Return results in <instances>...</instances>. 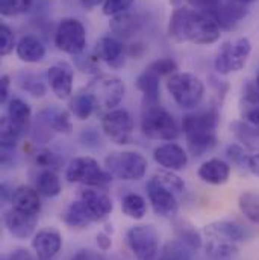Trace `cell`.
Here are the masks:
<instances>
[{
	"label": "cell",
	"instance_id": "obj_17",
	"mask_svg": "<svg viewBox=\"0 0 259 260\" xmlns=\"http://www.w3.org/2000/svg\"><path fill=\"white\" fill-rule=\"evenodd\" d=\"M32 248L35 251V257L40 260H52L63 248V236L52 227L41 229L34 235Z\"/></svg>",
	"mask_w": 259,
	"mask_h": 260
},
{
	"label": "cell",
	"instance_id": "obj_44",
	"mask_svg": "<svg viewBox=\"0 0 259 260\" xmlns=\"http://www.w3.org/2000/svg\"><path fill=\"white\" fill-rule=\"evenodd\" d=\"M74 59H76V67L79 68V70H82L83 73H97V70H99V58L93 53V55H83V53H80V55H76L74 56Z\"/></svg>",
	"mask_w": 259,
	"mask_h": 260
},
{
	"label": "cell",
	"instance_id": "obj_24",
	"mask_svg": "<svg viewBox=\"0 0 259 260\" xmlns=\"http://www.w3.org/2000/svg\"><path fill=\"white\" fill-rule=\"evenodd\" d=\"M11 204L15 210L27 215H40L41 210V200L38 191L26 185H20L14 189Z\"/></svg>",
	"mask_w": 259,
	"mask_h": 260
},
{
	"label": "cell",
	"instance_id": "obj_35",
	"mask_svg": "<svg viewBox=\"0 0 259 260\" xmlns=\"http://www.w3.org/2000/svg\"><path fill=\"white\" fill-rule=\"evenodd\" d=\"M34 164L41 170L58 171V170H61L64 159L53 150L41 147V148H37V151L34 153Z\"/></svg>",
	"mask_w": 259,
	"mask_h": 260
},
{
	"label": "cell",
	"instance_id": "obj_26",
	"mask_svg": "<svg viewBox=\"0 0 259 260\" xmlns=\"http://www.w3.org/2000/svg\"><path fill=\"white\" fill-rule=\"evenodd\" d=\"M17 58L26 64H38L46 58L44 44L34 35H24L18 40L15 47Z\"/></svg>",
	"mask_w": 259,
	"mask_h": 260
},
{
	"label": "cell",
	"instance_id": "obj_48",
	"mask_svg": "<svg viewBox=\"0 0 259 260\" xmlns=\"http://www.w3.org/2000/svg\"><path fill=\"white\" fill-rule=\"evenodd\" d=\"M9 88H11V79L8 74H3L0 79V102L6 103L9 97Z\"/></svg>",
	"mask_w": 259,
	"mask_h": 260
},
{
	"label": "cell",
	"instance_id": "obj_14",
	"mask_svg": "<svg viewBox=\"0 0 259 260\" xmlns=\"http://www.w3.org/2000/svg\"><path fill=\"white\" fill-rule=\"evenodd\" d=\"M153 159L159 167L168 171H181L187 168L190 162L187 150L176 142H167L156 147L153 151Z\"/></svg>",
	"mask_w": 259,
	"mask_h": 260
},
{
	"label": "cell",
	"instance_id": "obj_11",
	"mask_svg": "<svg viewBox=\"0 0 259 260\" xmlns=\"http://www.w3.org/2000/svg\"><path fill=\"white\" fill-rule=\"evenodd\" d=\"M126 241L132 254L138 260H153L159 251V233L150 224H138L130 227Z\"/></svg>",
	"mask_w": 259,
	"mask_h": 260
},
{
	"label": "cell",
	"instance_id": "obj_3",
	"mask_svg": "<svg viewBox=\"0 0 259 260\" xmlns=\"http://www.w3.org/2000/svg\"><path fill=\"white\" fill-rule=\"evenodd\" d=\"M205 250L215 260H231L240 253L246 230L235 221H214L203 227Z\"/></svg>",
	"mask_w": 259,
	"mask_h": 260
},
{
	"label": "cell",
	"instance_id": "obj_5",
	"mask_svg": "<svg viewBox=\"0 0 259 260\" xmlns=\"http://www.w3.org/2000/svg\"><path fill=\"white\" fill-rule=\"evenodd\" d=\"M68 183H79L85 186L103 188L112 182V174L102 168L100 164L91 156H77L70 160L65 170Z\"/></svg>",
	"mask_w": 259,
	"mask_h": 260
},
{
	"label": "cell",
	"instance_id": "obj_33",
	"mask_svg": "<svg viewBox=\"0 0 259 260\" xmlns=\"http://www.w3.org/2000/svg\"><path fill=\"white\" fill-rule=\"evenodd\" d=\"M122 210L130 219H142L147 213V203L139 194L130 192L126 194L122 200Z\"/></svg>",
	"mask_w": 259,
	"mask_h": 260
},
{
	"label": "cell",
	"instance_id": "obj_22",
	"mask_svg": "<svg viewBox=\"0 0 259 260\" xmlns=\"http://www.w3.org/2000/svg\"><path fill=\"white\" fill-rule=\"evenodd\" d=\"M159 77L153 70L146 67V70L136 77L135 85L142 94V106H153L159 105V97H161V85H159Z\"/></svg>",
	"mask_w": 259,
	"mask_h": 260
},
{
	"label": "cell",
	"instance_id": "obj_42",
	"mask_svg": "<svg viewBox=\"0 0 259 260\" xmlns=\"http://www.w3.org/2000/svg\"><path fill=\"white\" fill-rule=\"evenodd\" d=\"M135 0H105L103 2V14L108 17L119 15L122 12L129 11Z\"/></svg>",
	"mask_w": 259,
	"mask_h": 260
},
{
	"label": "cell",
	"instance_id": "obj_7",
	"mask_svg": "<svg viewBox=\"0 0 259 260\" xmlns=\"http://www.w3.org/2000/svg\"><path fill=\"white\" fill-rule=\"evenodd\" d=\"M141 132L149 139L175 141L179 136V126L175 117L161 105L144 106L141 117Z\"/></svg>",
	"mask_w": 259,
	"mask_h": 260
},
{
	"label": "cell",
	"instance_id": "obj_39",
	"mask_svg": "<svg viewBox=\"0 0 259 260\" xmlns=\"http://www.w3.org/2000/svg\"><path fill=\"white\" fill-rule=\"evenodd\" d=\"M158 182H161L164 186H167L168 189H171L175 194H182L185 191V183L184 180L175 174V171H168V170H162V171H158L155 176H153Z\"/></svg>",
	"mask_w": 259,
	"mask_h": 260
},
{
	"label": "cell",
	"instance_id": "obj_53",
	"mask_svg": "<svg viewBox=\"0 0 259 260\" xmlns=\"http://www.w3.org/2000/svg\"><path fill=\"white\" fill-rule=\"evenodd\" d=\"M237 2H240V3H243V5H252V3H255V2H258V0H237Z\"/></svg>",
	"mask_w": 259,
	"mask_h": 260
},
{
	"label": "cell",
	"instance_id": "obj_41",
	"mask_svg": "<svg viewBox=\"0 0 259 260\" xmlns=\"http://www.w3.org/2000/svg\"><path fill=\"white\" fill-rule=\"evenodd\" d=\"M17 38L14 30L8 26V24H2L0 26V55L2 56H8L9 53H12L17 47Z\"/></svg>",
	"mask_w": 259,
	"mask_h": 260
},
{
	"label": "cell",
	"instance_id": "obj_2",
	"mask_svg": "<svg viewBox=\"0 0 259 260\" xmlns=\"http://www.w3.org/2000/svg\"><path fill=\"white\" fill-rule=\"evenodd\" d=\"M218 123H220V112L215 108H211L203 112L188 114L184 117L182 130L191 154L200 157L211 153L217 147Z\"/></svg>",
	"mask_w": 259,
	"mask_h": 260
},
{
	"label": "cell",
	"instance_id": "obj_25",
	"mask_svg": "<svg viewBox=\"0 0 259 260\" xmlns=\"http://www.w3.org/2000/svg\"><path fill=\"white\" fill-rule=\"evenodd\" d=\"M247 12H249L247 5H243L237 0H227L221 3V6L218 8V11L214 14L212 18L218 23L220 27L232 29L247 15Z\"/></svg>",
	"mask_w": 259,
	"mask_h": 260
},
{
	"label": "cell",
	"instance_id": "obj_19",
	"mask_svg": "<svg viewBox=\"0 0 259 260\" xmlns=\"http://www.w3.org/2000/svg\"><path fill=\"white\" fill-rule=\"evenodd\" d=\"M197 176L202 182L208 183V185H214V186H220L224 185L229 177H231V165L218 157H212L205 160L198 170H197Z\"/></svg>",
	"mask_w": 259,
	"mask_h": 260
},
{
	"label": "cell",
	"instance_id": "obj_34",
	"mask_svg": "<svg viewBox=\"0 0 259 260\" xmlns=\"http://www.w3.org/2000/svg\"><path fill=\"white\" fill-rule=\"evenodd\" d=\"M238 207L241 213L252 222L259 225V192L246 191L238 198Z\"/></svg>",
	"mask_w": 259,
	"mask_h": 260
},
{
	"label": "cell",
	"instance_id": "obj_30",
	"mask_svg": "<svg viewBox=\"0 0 259 260\" xmlns=\"http://www.w3.org/2000/svg\"><path fill=\"white\" fill-rule=\"evenodd\" d=\"M68 111L79 121H85L97 111V106H96L94 100L83 91V92H79L70 99Z\"/></svg>",
	"mask_w": 259,
	"mask_h": 260
},
{
	"label": "cell",
	"instance_id": "obj_40",
	"mask_svg": "<svg viewBox=\"0 0 259 260\" xmlns=\"http://www.w3.org/2000/svg\"><path fill=\"white\" fill-rule=\"evenodd\" d=\"M226 156H227V159L234 165H237L240 168H247L250 154H249V151H247V148L244 145H241V144H231L226 148Z\"/></svg>",
	"mask_w": 259,
	"mask_h": 260
},
{
	"label": "cell",
	"instance_id": "obj_18",
	"mask_svg": "<svg viewBox=\"0 0 259 260\" xmlns=\"http://www.w3.org/2000/svg\"><path fill=\"white\" fill-rule=\"evenodd\" d=\"M3 224L14 238L27 239L35 232V227L38 224V215H27L11 207L3 215Z\"/></svg>",
	"mask_w": 259,
	"mask_h": 260
},
{
	"label": "cell",
	"instance_id": "obj_27",
	"mask_svg": "<svg viewBox=\"0 0 259 260\" xmlns=\"http://www.w3.org/2000/svg\"><path fill=\"white\" fill-rule=\"evenodd\" d=\"M64 222L71 229H87L96 221L90 215L85 204L80 200H77L67 207V210L64 212Z\"/></svg>",
	"mask_w": 259,
	"mask_h": 260
},
{
	"label": "cell",
	"instance_id": "obj_15",
	"mask_svg": "<svg viewBox=\"0 0 259 260\" xmlns=\"http://www.w3.org/2000/svg\"><path fill=\"white\" fill-rule=\"evenodd\" d=\"M79 200L85 204L94 221H102L108 218L114 209L112 198L106 191H102L100 188H94V186L85 188L79 195Z\"/></svg>",
	"mask_w": 259,
	"mask_h": 260
},
{
	"label": "cell",
	"instance_id": "obj_1",
	"mask_svg": "<svg viewBox=\"0 0 259 260\" xmlns=\"http://www.w3.org/2000/svg\"><path fill=\"white\" fill-rule=\"evenodd\" d=\"M167 32L176 43H191L195 46H211L221 37V27L212 17L187 6L173 11Z\"/></svg>",
	"mask_w": 259,
	"mask_h": 260
},
{
	"label": "cell",
	"instance_id": "obj_21",
	"mask_svg": "<svg viewBox=\"0 0 259 260\" xmlns=\"http://www.w3.org/2000/svg\"><path fill=\"white\" fill-rule=\"evenodd\" d=\"M238 111L243 121L259 127V89L255 82L247 83L238 100Z\"/></svg>",
	"mask_w": 259,
	"mask_h": 260
},
{
	"label": "cell",
	"instance_id": "obj_46",
	"mask_svg": "<svg viewBox=\"0 0 259 260\" xmlns=\"http://www.w3.org/2000/svg\"><path fill=\"white\" fill-rule=\"evenodd\" d=\"M23 89H26L34 97H43L46 94V86L40 80H37L31 76H26V80L23 83Z\"/></svg>",
	"mask_w": 259,
	"mask_h": 260
},
{
	"label": "cell",
	"instance_id": "obj_32",
	"mask_svg": "<svg viewBox=\"0 0 259 260\" xmlns=\"http://www.w3.org/2000/svg\"><path fill=\"white\" fill-rule=\"evenodd\" d=\"M8 117L17 123L20 127L26 130L31 124V120H32V109L31 106L21 100V99H11L8 102Z\"/></svg>",
	"mask_w": 259,
	"mask_h": 260
},
{
	"label": "cell",
	"instance_id": "obj_29",
	"mask_svg": "<svg viewBox=\"0 0 259 260\" xmlns=\"http://www.w3.org/2000/svg\"><path fill=\"white\" fill-rule=\"evenodd\" d=\"M35 189L38 191V194L47 197V198H53V197H58L61 194L63 186H61V180H60L56 171L41 170L35 180Z\"/></svg>",
	"mask_w": 259,
	"mask_h": 260
},
{
	"label": "cell",
	"instance_id": "obj_23",
	"mask_svg": "<svg viewBox=\"0 0 259 260\" xmlns=\"http://www.w3.org/2000/svg\"><path fill=\"white\" fill-rule=\"evenodd\" d=\"M142 17L139 14H133V12H122L119 15H114L111 17V21H109V29L111 32L119 37V38H123V40H128L135 37L139 29L142 27Z\"/></svg>",
	"mask_w": 259,
	"mask_h": 260
},
{
	"label": "cell",
	"instance_id": "obj_9",
	"mask_svg": "<svg viewBox=\"0 0 259 260\" xmlns=\"http://www.w3.org/2000/svg\"><path fill=\"white\" fill-rule=\"evenodd\" d=\"M250 55H252V43L249 38L240 37L235 40H229L223 43L214 59L215 71L221 76L238 73L247 65Z\"/></svg>",
	"mask_w": 259,
	"mask_h": 260
},
{
	"label": "cell",
	"instance_id": "obj_38",
	"mask_svg": "<svg viewBox=\"0 0 259 260\" xmlns=\"http://www.w3.org/2000/svg\"><path fill=\"white\" fill-rule=\"evenodd\" d=\"M34 0H0V14L3 17H15L31 11Z\"/></svg>",
	"mask_w": 259,
	"mask_h": 260
},
{
	"label": "cell",
	"instance_id": "obj_51",
	"mask_svg": "<svg viewBox=\"0 0 259 260\" xmlns=\"http://www.w3.org/2000/svg\"><path fill=\"white\" fill-rule=\"evenodd\" d=\"M103 2L105 0H80V3L85 6V8H96V6H99V5H103Z\"/></svg>",
	"mask_w": 259,
	"mask_h": 260
},
{
	"label": "cell",
	"instance_id": "obj_8",
	"mask_svg": "<svg viewBox=\"0 0 259 260\" xmlns=\"http://www.w3.org/2000/svg\"><path fill=\"white\" fill-rule=\"evenodd\" d=\"M167 89L176 105L182 109H193L198 106L205 95L203 80L193 73H175L167 79Z\"/></svg>",
	"mask_w": 259,
	"mask_h": 260
},
{
	"label": "cell",
	"instance_id": "obj_4",
	"mask_svg": "<svg viewBox=\"0 0 259 260\" xmlns=\"http://www.w3.org/2000/svg\"><path fill=\"white\" fill-rule=\"evenodd\" d=\"M85 92L94 100L97 109H116L125 99V82L111 73L97 74L85 88Z\"/></svg>",
	"mask_w": 259,
	"mask_h": 260
},
{
	"label": "cell",
	"instance_id": "obj_47",
	"mask_svg": "<svg viewBox=\"0 0 259 260\" xmlns=\"http://www.w3.org/2000/svg\"><path fill=\"white\" fill-rule=\"evenodd\" d=\"M68 260H106L103 256L93 253L91 250H79L76 254H73Z\"/></svg>",
	"mask_w": 259,
	"mask_h": 260
},
{
	"label": "cell",
	"instance_id": "obj_55",
	"mask_svg": "<svg viewBox=\"0 0 259 260\" xmlns=\"http://www.w3.org/2000/svg\"><path fill=\"white\" fill-rule=\"evenodd\" d=\"M34 260H40V259H38V257H34Z\"/></svg>",
	"mask_w": 259,
	"mask_h": 260
},
{
	"label": "cell",
	"instance_id": "obj_50",
	"mask_svg": "<svg viewBox=\"0 0 259 260\" xmlns=\"http://www.w3.org/2000/svg\"><path fill=\"white\" fill-rule=\"evenodd\" d=\"M247 170H249L253 176L259 177V151L253 153V154H250V157H249V164H247Z\"/></svg>",
	"mask_w": 259,
	"mask_h": 260
},
{
	"label": "cell",
	"instance_id": "obj_13",
	"mask_svg": "<svg viewBox=\"0 0 259 260\" xmlns=\"http://www.w3.org/2000/svg\"><path fill=\"white\" fill-rule=\"evenodd\" d=\"M146 189H147V195H149V201L158 216H162V218L176 216V213L179 210V201L176 197L178 194H175L171 189L164 186L155 177H152L147 182Z\"/></svg>",
	"mask_w": 259,
	"mask_h": 260
},
{
	"label": "cell",
	"instance_id": "obj_31",
	"mask_svg": "<svg viewBox=\"0 0 259 260\" xmlns=\"http://www.w3.org/2000/svg\"><path fill=\"white\" fill-rule=\"evenodd\" d=\"M24 129L14 123L8 115L2 117L0 121V144L3 150H12L21 139Z\"/></svg>",
	"mask_w": 259,
	"mask_h": 260
},
{
	"label": "cell",
	"instance_id": "obj_36",
	"mask_svg": "<svg viewBox=\"0 0 259 260\" xmlns=\"http://www.w3.org/2000/svg\"><path fill=\"white\" fill-rule=\"evenodd\" d=\"M175 232L178 235V239L188 245L191 250H198L203 245V238L202 235L195 230L194 225H191L187 221H179L175 224Z\"/></svg>",
	"mask_w": 259,
	"mask_h": 260
},
{
	"label": "cell",
	"instance_id": "obj_37",
	"mask_svg": "<svg viewBox=\"0 0 259 260\" xmlns=\"http://www.w3.org/2000/svg\"><path fill=\"white\" fill-rule=\"evenodd\" d=\"M161 260H193L191 248L181 241H171L164 247Z\"/></svg>",
	"mask_w": 259,
	"mask_h": 260
},
{
	"label": "cell",
	"instance_id": "obj_28",
	"mask_svg": "<svg viewBox=\"0 0 259 260\" xmlns=\"http://www.w3.org/2000/svg\"><path fill=\"white\" fill-rule=\"evenodd\" d=\"M43 120L46 124L58 133L70 135L73 132V123H71V114L65 109L60 108H50L41 112Z\"/></svg>",
	"mask_w": 259,
	"mask_h": 260
},
{
	"label": "cell",
	"instance_id": "obj_45",
	"mask_svg": "<svg viewBox=\"0 0 259 260\" xmlns=\"http://www.w3.org/2000/svg\"><path fill=\"white\" fill-rule=\"evenodd\" d=\"M188 3L191 5V8L195 9V11L208 14L209 17H214V14L221 6L223 0H188Z\"/></svg>",
	"mask_w": 259,
	"mask_h": 260
},
{
	"label": "cell",
	"instance_id": "obj_16",
	"mask_svg": "<svg viewBox=\"0 0 259 260\" xmlns=\"http://www.w3.org/2000/svg\"><path fill=\"white\" fill-rule=\"evenodd\" d=\"M47 80L52 92L56 99L67 100L73 94V80H74V70L67 62H58L52 65L47 70Z\"/></svg>",
	"mask_w": 259,
	"mask_h": 260
},
{
	"label": "cell",
	"instance_id": "obj_10",
	"mask_svg": "<svg viewBox=\"0 0 259 260\" xmlns=\"http://www.w3.org/2000/svg\"><path fill=\"white\" fill-rule=\"evenodd\" d=\"M55 46L71 56L83 53L87 47V30L82 21L73 17L63 18L55 32Z\"/></svg>",
	"mask_w": 259,
	"mask_h": 260
},
{
	"label": "cell",
	"instance_id": "obj_20",
	"mask_svg": "<svg viewBox=\"0 0 259 260\" xmlns=\"http://www.w3.org/2000/svg\"><path fill=\"white\" fill-rule=\"evenodd\" d=\"M94 55L112 68L125 64V46L114 37H102L94 47Z\"/></svg>",
	"mask_w": 259,
	"mask_h": 260
},
{
	"label": "cell",
	"instance_id": "obj_54",
	"mask_svg": "<svg viewBox=\"0 0 259 260\" xmlns=\"http://www.w3.org/2000/svg\"><path fill=\"white\" fill-rule=\"evenodd\" d=\"M255 85H256V88L259 89V71L258 74H256V79H255Z\"/></svg>",
	"mask_w": 259,
	"mask_h": 260
},
{
	"label": "cell",
	"instance_id": "obj_52",
	"mask_svg": "<svg viewBox=\"0 0 259 260\" xmlns=\"http://www.w3.org/2000/svg\"><path fill=\"white\" fill-rule=\"evenodd\" d=\"M170 3H171V6H175V9H176V8H181V6H182L184 0H170Z\"/></svg>",
	"mask_w": 259,
	"mask_h": 260
},
{
	"label": "cell",
	"instance_id": "obj_12",
	"mask_svg": "<svg viewBox=\"0 0 259 260\" xmlns=\"http://www.w3.org/2000/svg\"><path fill=\"white\" fill-rule=\"evenodd\" d=\"M100 126L108 139L117 145H125L130 141V135L135 129V121L126 109L116 108L102 115Z\"/></svg>",
	"mask_w": 259,
	"mask_h": 260
},
{
	"label": "cell",
	"instance_id": "obj_43",
	"mask_svg": "<svg viewBox=\"0 0 259 260\" xmlns=\"http://www.w3.org/2000/svg\"><path fill=\"white\" fill-rule=\"evenodd\" d=\"M150 70H153L158 76H173L175 73H178V64L176 61H173L171 58H162V59H158L155 62L149 65Z\"/></svg>",
	"mask_w": 259,
	"mask_h": 260
},
{
	"label": "cell",
	"instance_id": "obj_49",
	"mask_svg": "<svg viewBox=\"0 0 259 260\" xmlns=\"http://www.w3.org/2000/svg\"><path fill=\"white\" fill-rule=\"evenodd\" d=\"M97 245L102 251H108L111 247H112V239H111V235L108 232H100L97 235Z\"/></svg>",
	"mask_w": 259,
	"mask_h": 260
},
{
	"label": "cell",
	"instance_id": "obj_6",
	"mask_svg": "<svg viewBox=\"0 0 259 260\" xmlns=\"http://www.w3.org/2000/svg\"><path fill=\"white\" fill-rule=\"evenodd\" d=\"M105 167L116 179L125 182H136L147 174L149 160L139 151L122 150L109 153L105 157Z\"/></svg>",
	"mask_w": 259,
	"mask_h": 260
}]
</instances>
